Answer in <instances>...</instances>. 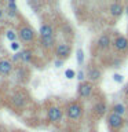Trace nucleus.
Returning a JSON list of instances; mask_svg holds the SVG:
<instances>
[{
  "instance_id": "obj_24",
  "label": "nucleus",
  "mask_w": 128,
  "mask_h": 132,
  "mask_svg": "<svg viewBox=\"0 0 128 132\" xmlns=\"http://www.w3.org/2000/svg\"><path fill=\"white\" fill-rule=\"evenodd\" d=\"M78 80H80V82H81V81H84V73H83L81 70L78 72Z\"/></svg>"
},
{
  "instance_id": "obj_29",
  "label": "nucleus",
  "mask_w": 128,
  "mask_h": 132,
  "mask_svg": "<svg viewBox=\"0 0 128 132\" xmlns=\"http://www.w3.org/2000/svg\"><path fill=\"white\" fill-rule=\"evenodd\" d=\"M0 132H6V131H4V129H2V128H0Z\"/></svg>"
},
{
  "instance_id": "obj_28",
  "label": "nucleus",
  "mask_w": 128,
  "mask_h": 132,
  "mask_svg": "<svg viewBox=\"0 0 128 132\" xmlns=\"http://www.w3.org/2000/svg\"><path fill=\"white\" fill-rule=\"evenodd\" d=\"M125 125L128 127V116H127V118H125Z\"/></svg>"
},
{
  "instance_id": "obj_1",
  "label": "nucleus",
  "mask_w": 128,
  "mask_h": 132,
  "mask_svg": "<svg viewBox=\"0 0 128 132\" xmlns=\"http://www.w3.org/2000/svg\"><path fill=\"white\" fill-rule=\"evenodd\" d=\"M65 117L69 121H80L84 117V103L81 101H70L65 105L63 107Z\"/></svg>"
},
{
  "instance_id": "obj_17",
  "label": "nucleus",
  "mask_w": 128,
  "mask_h": 132,
  "mask_svg": "<svg viewBox=\"0 0 128 132\" xmlns=\"http://www.w3.org/2000/svg\"><path fill=\"white\" fill-rule=\"evenodd\" d=\"M110 111H113V113L121 116V117H124V114H127V106L124 105V103H114L113 106H111Z\"/></svg>"
},
{
  "instance_id": "obj_3",
  "label": "nucleus",
  "mask_w": 128,
  "mask_h": 132,
  "mask_svg": "<svg viewBox=\"0 0 128 132\" xmlns=\"http://www.w3.org/2000/svg\"><path fill=\"white\" fill-rule=\"evenodd\" d=\"M17 35H18V39L22 44L25 45H30L35 43L36 40V32L28 22H22L19 23L18 29H17Z\"/></svg>"
},
{
  "instance_id": "obj_20",
  "label": "nucleus",
  "mask_w": 128,
  "mask_h": 132,
  "mask_svg": "<svg viewBox=\"0 0 128 132\" xmlns=\"http://www.w3.org/2000/svg\"><path fill=\"white\" fill-rule=\"evenodd\" d=\"M7 7H8V10H10V11H17V4L14 2H8Z\"/></svg>"
},
{
  "instance_id": "obj_9",
  "label": "nucleus",
  "mask_w": 128,
  "mask_h": 132,
  "mask_svg": "<svg viewBox=\"0 0 128 132\" xmlns=\"http://www.w3.org/2000/svg\"><path fill=\"white\" fill-rule=\"evenodd\" d=\"M97 48L99 50V51H107L111 45H113V40H111V37H110V35L107 32H103L101 36L97 39Z\"/></svg>"
},
{
  "instance_id": "obj_21",
  "label": "nucleus",
  "mask_w": 128,
  "mask_h": 132,
  "mask_svg": "<svg viewBox=\"0 0 128 132\" xmlns=\"http://www.w3.org/2000/svg\"><path fill=\"white\" fill-rule=\"evenodd\" d=\"M65 76H66V78H73V77H74V70L68 69V70L65 72Z\"/></svg>"
},
{
  "instance_id": "obj_7",
  "label": "nucleus",
  "mask_w": 128,
  "mask_h": 132,
  "mask_svg": "<svg viewBox=\"0 0 128 132\" xmlns=\"http://www.w3.org/2000/svg\"><path fill=\"white\" fill-rule=\"evenodd\" d=\"M94 89H95V84H94V82H91L88 80H84V81L78 82L77 96L80 99H88V98H91V95L94 94Z\"/></svg>"
},
{
  "instance_id": "obj_4",
  "label": "nucleus",
  "mask_w": 128,
  "mask_h": 132,
  "mask_svg": "<svg viewBox=\"0 0 128 132\" xmlns=\"http://www.w3.org/2000/svg\"><path fill=\"white\" fill-rule=\"evenodd\" d=\"M106 124L110 132H121L125 125V118L113 113V111H109L106 116Z\"/></svg>"
},
{
  "instance_id": "obj_15",
  "label": "nucleus",
  "mask_w": 128,
  "mask_h": 132,
  "mask_svg": "<svg viewBox=\"0 0 128 132\" xmlns=\"http://www.w3.org/2000/svg\"><path fill=\"white\" fill-rule=\"evenodd\" d=\"M124 11H125V7H124V4L120 3V2H114L109 6V12H110L111 16H114V18H118L120 15H123Z\"/></svg>"
},
{
  "instance_id": "obj_6",
  "label": "nucleus",
  "mask_w": 128,
  "mask_h": 132,
  "mask_svg": "<svg viewBox=\"0 0 128 132\" xmlns=\"http://www.w3.org/2000/svg\"><path fill=\"white\" fill-rule=\"evenodd\" d=\"M63 116H65V111L61 106H57V105H52V106H48L47 109V120L51 124H59L62 120H63Z\"/></svg>"
},
{
  "instance_id": "obj_18",
  "label": "nucleus",
  "mask_w": 128,
  "mask_h": 132,
  "mask_svg": "<svg viewBox=\"0 0 128 132\" xmlns=\"http://www.w3.org/2000/svg\"><path fill=\"white\" fill-rule=\"evenodd\" d=\"M6 36H7V39H8V40H11V41H12V43H14V41H15V39L18 37V35H17L15 32H12V30H8Z\"/></svg>"
},
{
  "instance_id": "obj_12",
  "label": "nucleus",
  "mask_w": 128,
  "mask_h": 132,
  "mask_svg": "<svg viewBox=\"0 0 128 132\" xmlns=\"http://www.w3.org/2000/svg\"><path fill=\"white\" fill-rule=\"evenodd\" d=\"M87 77H88V81L91 82H99L102 78V70L98 68L97 65H92L91 63L88 66V69H87Z\"/></svg>"
},
{
  "instance_id": "obj_22",
  "label": "nucleus",
  "mask_w": 128,
  "mask_h": 132,
  "mask_svg": "<svg viewBox=\"0 0 128 132\" xmlns=\"http://www.w3.org/2000/svg\"><path fill=\"white\" fill-rule=\"evenodd\" d=\"M113 78H114L117 82H121V81H123V76H121V74H114Z\"/></svg>"
},
{
  "instance_id": "obj_10",
  "label": "nucleus",
  "mask_w": 128,
  "mask_h": 132,
  "mask_svg": "<svg viewBox=\"0 0 128 132\" xmlns=\"http://www.w3.org/2000/svg\"><path fill=\"white\" fill-rule=\"evenodd\" d=\"M118 54H127L128 52V39L123 35H118L113 39V45H111Z\"/></svg>"
},
{
  "instance_id": "obj_11",
  "label": "nucleus",
  "mask_w": 128,
  "mask_h": 132,
  "mask_svg": "<svg viewBox=\"0 0 128 132\" xmlns=\"http://www.w3.org/2000/svg\"><path fill=\"white\" fill-rule=\"evenodd\" d=\"M11 102L14 103L15 107L21 109V107H23L28 103V94H25V91H22V89L15 91V92L11 95Z\"/></svg>"
},
{
  "instance_id": "obj_26",
  "label": "nucleus",
  "mask_w": 128,
  "mask_h": 132,
  "mask_svg": "<svg viewBox=\"0 0 128 132\" xmlns=\"http://www.w3.org/2000/svg\"><path fill=\"white\" fill-rule=\"evenodd\" d=\"M125 14L128 15V4H127V6H125Z\"/></svg>"
},
{
  "instance_id": "obj_14",
  "label": "nucleus",
  "mask_w": 128,
  "mask_h": 132,
  "mask_svg": "<svg viewBox=\"0 0 128 132\" xmlns=\"http://www.w3.org/2000/svg\"><path fill=\"white\" fill-rule=\"evenodd\" d=\"M32 58H33V54L30 50H22V51L17 52L12 59L15 62H22V63H30L32 62Z\"/></svg>"
},
{
  "instance_id": "obj_16",
  "label": "nucleus",
  "mask_w": 128,
  "mask_h": 132,
  "mask_svg": "<svg viewBox=\"0 0 128 132\" xmlns=\"http://www.w3.org/2000/svg\"><path fill=\"white\" fill-rule=\"evenodd\" d=\"M15 76H17V80L21 81V82H28L29 80V72H26V69L23 66H18L15 69Z\"/></svg>"
},
{
  "instance_id": "obj_19",
  "label": "nucleus",
  "mask_w": 128,
  "mask_h": 132,
  "mask_svg": "<svg viewBox=\"0 0 128 132\" xmlns=\"http://www.w3.org/2000/svg\"><path fill=\"white\" fill-rule=\"evenodd\" d=\"M83 62H84V52L81 50H77V63L81 65Z\"/></svg>"
},
{
  "instance_id": "obj_25",
  "label": "nucleus",
  "mask_w": 128,
  "mask_h": 132,
  "mask_svg": "<svg viewBox=\"0 0 128 132\" xmlns=\"http://www.w3.org/2000/svg\"><path fill=\"white\" fill-rule=\"evenodd\" d=\"M62 62H63V61H57V62H55V66H58V68H59V66L62 65Z\"/></svg>"
},
{
  "instance_id": "obj_27",
  "label": "nucleus",
  "mask_w": 128,
  "mask_h": 132,
  "mask_svg": "<svg viewBox=\"0 0 128 132\" xmlns=\"http://www.w3.org/2000/svg\"><path fill=\"white\" fill-rule=\"evenodd\" d=\"M2 16H3V10L0 8V18H2Z\"/></svg>"
},
{
  "instance_id": "obj_13",
  "label": "nucleus",
  "mask_w": 128,
  "mask_h": 132,
  "mask_svg": "<svg viewBox=\"0 0 128 132\" xmlns=\"http://www.w3.org/2000/svg\"><path fill=\"white\" fill-rule=\"evenodd\" d=\"M14 70V65L8 58H0V76L8 77Z\"/></svg>"
},
{
  "instance_id": "obj_5",
  "label": "nucleus",
  "mask_w": 128,
  "mask_h": 132,
  "mask_svg": "<svg viewBox=\"0 0 128 132\" xmlns=\"http://www.w3.org/2000/svg\"><path fill=\"white\" fill-rule=\"evenodd\" d=\"M107 103L105 101V98H99L94 102L92 107H91V116L95 120H101L103 118V116H107Z\"/></svg>"
},
{
  "instance_id": "obj_23",
  "label": "nucleus",
  "mask_w": 128,
  "mask_h": 132,
  "mask_svg": "<svg viewBox=\"0 0 128 132\" xmlns=\"http://www.w3.org/2000/svg\"><path fill=\"white\" fill-rule=\"evenodd\" d=\"M11 48H12V50H15V51H17V50L19 48V44L17 43V41H14V43H11Z\"/></svg>"
},
{
  "instance_id": "obj_8",
  "label": "nucleus",
  "mask_w": 128,
  "mask_h": 132,
  "mask_svg": "<svg viewBox=\"0 0 128 132\" xmlns=\"http://www.w3.org/2000/svg\"><path fill=\"white\" fill-rule=\"evenodd\" d=\"M54 54L59 61H65L68 59L72 54V44L66 43V41H62V43H58L54 48Z\"/></svg>"
},
{
  "instance_id": "obj_2",
  "label": "nucleus",
  "mask_w": 128,
  "mask_h": 132,
  "mask_svg": "<svg viewBox=\"0 0 128 132\" xmlns=\"http://www.w3.org/2000/svg\"><path fill=\"white\" fill-rule=\"evenodd\" d=\"M39 36H40V41H41V44H43L44 48H47V50L55 48L57 44H55L54 28H52L50 23H47V22L41 23L40 30H39Z\"/></svg>"
}]
</instances>
